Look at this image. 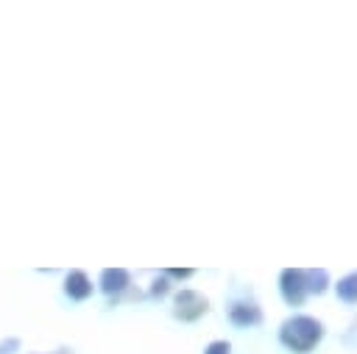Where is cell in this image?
I'll list each match as a JSON object with an SVG mask.
<instances>
[{"label":"cell","mask_w":357,"mask_h":354,"mask_svg":"<svg viewBox=\"0 0 357 354\" xmlns=\"http://www.w3.org/2000/svg\"><path fill=\"white\" fill-rule=\"evenodd\" d=\"M324 323L312 315H293L279 326V343L293 354H307L324 340Z\"/></svg>","instance_id":"cell-1"},{"label":"cell","mask_w":357,"mask_h":354,"mask_svg":"<svg viewBox=\"0 0 357 354\" xmlns=\"http://www.w3.org/2000/svg\"><path fill=\"white\" fill-rule=\"evenodd\" d=\"M279 293L284 304L301 307L307 298V282H304V268H284L279 273Z\"/></svg>","instance_id":"cell-2"},{"label":"cell","mask_w":357,"mask_h":354,"mask_svg":"<svg viewBox=\"0 0 357 354\" xmlns=\"http://www.w3.org/2000/svg\"><path fill=\"white\" fill-rule=\"evenodd\" d=\"M206 309H209L206 295H201L195 290H178L173 295V315L178 321H198Z\"/></svg>","instance_id":"cell-3"},{"label":"cell","mask_w":357,"mask_h":354,"mask_svg":"<svg viewBox=\"0 0 357 354\" xmlns=\"http://www.w3.org/2000/svg\"><path fill=\"white\" fill-rule=\"evenodd\" d=\"M229 321L234 323V326H240V329H245V326H257V323H262V309H259V304L257 301H234L231 307H229Z\"/></svg>","instance_id":"cell-4"},{"label":"cell","mask_w":357,"mask_h":354,"mask_svg":"<svg viewBox=\"0 0 357 354\" xmlns=\"http://www.w3.org/2000/svg\"><path fill=\"white\" fill-rule=\"evenodd\" d=\"M128 284H131V276H128L126 268H106L100 273V290L106 295H120Z\"/></svg>","instance_id":"cell-5"},{"label":"cell","mask_w":357,"mask_h":354,"mask_svg":"<svg viewBox=\"0 0 357 354\" xmlns=\"http://www.w3.org/2000/svg\"><path fill=\"white\" fill-rule=\"evenodd\" d=\"M64 293H67L70 298H75V301L89 298V295H92V282H89V276H86L84 270H70L67 279H64Z\"/></svg>","instance_id":"cell-6"},{"label":"cell","mask_w":357,"mask_h":354,"mask_svg":"<svg viewBox=\"0 0 357 354\" xmlns=\"http://www.w3.org/2000/svg\"><path fill=\"white\" fill-rule=\"evenodd\" d=\"M304 282H307V295H324L329 290V273L324 268H307Z\"/></svg>","instance_id":"cell-7"},{"label":"cell","mask_w":357,"mask_h":354,"mask_svg":"<svg viewBox=\"0 0 357 354\" xmlns=\"http://www.w3.org/2000/svg\"><path fill=\"white\" fill-rule=\"evenodd\" d=\"M335 290H337V298H340V301L357 304V273H346L343 279H337Z\"/></svg>","instance_id":"cell-8"},{"label":"cell","mask_w":357,"mask_h":354,"mask_svg":"<svg viewBox=\"0 0 357 354\" xmlns=\"http://www.w3.org/2000/svg\"><path fill=\"white\" fill-rule=\"evenodd\" d=\"M204 354H231V343L229 340H212L204 348Z\"/></svg>","instance_id":"cell-9"},{"label":"cell","mask_w":357,"mask_h":354,"mask_svg":"<svg viewBox=\"0 0 357 354\" xmlns=\"http://www.w3.org/2000/svg\"><path fill=\"white\" fill-rule=\"evenodd\" d=\"M170 290V282H167V276H159V279H153V284H151V295H165Z\"/></svg>","instance_id":"cell-10"},{"label":"cell","mask_w":357,"mask_h":354,"mask_svg":"<svg viewBox=\"0 0 357 354\" xmlns=\"http://www.w3.org/2000/svg\"><path fill=\"white\" fill-rule=\"evenodd\" d=\"M165 276H176V279H190V276H192V270H190V268H181V270H178V268H173V270H167Z\"/></svg>","instance_id":"cell-11"},{"label":"cell","mask_w":357,"mask_h":354,"mask_svg":"<svg viewBox=\"0 0 357 354\" xmlns=\"http://www.w3.org/2000/svg\"><path fill=\"white\" fill-rule=\"evenodd\" d=\"M11 348H17V340H6V343H0V354H11Z\"/></svg>","instance_id":"cell-12"}]
</instances>
